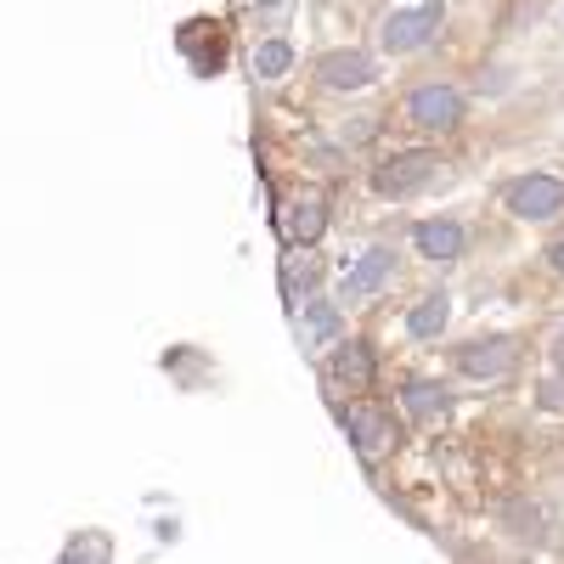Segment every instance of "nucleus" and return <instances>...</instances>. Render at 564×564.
<instances>
[{
    "instance_id": "nucleus-12",
    "label": "nucleus",
    "mask_w": 564,
    "mask_h": 564,
    "mask_svg": "<svg viewBox=\"0 0 564 564\" xmlns=\"http://www.w3.org/2000/svg\"><path fill=\"white\" fill-rule=\"evenodd\" d=\"M339 339V305L334 300H311L305 305V345L322 350V345H334Z\"/></svg>"
},
{
    "instance_id": "nucleus-7",
    "label": "nucleus",
    "mask_w": 564,
    "mask_h": 564,
    "mask_svg": "<svg viewBox=\"0 0 564 564\" xmlns=\"http://www.w3.org/2000/svg\"><path fill=\"white\" fill-rule=\"evenodd\" d=\"M372 57L367 52H327L322 57V85L327 90H361V85H372Z\"/></svg>"
},
{
    "instance_id": "nucleus-9",
    "label": "nucleus",
    "mask_w": 564,
    "mask_h": 564,
    "mask_svg": "<svg viewBox=\"0 0 564 564\" xmlns=\"http://www.w3.org/2000/svg\"><path fill=\"white\" fill-rule=\"evenodd\" d=\"M412 243H417L423 260H457V254L468 249V238H463L457 220H423V226L412 231Z\"/></svg>"
},
{
    "instance_id": "nucleus-20",
    "label": "nucleus",
    "mask_w": 564,
    "mask_h": 564,
    "mask_svg": "<svg viewBox=\"0 0 564 564\" xmlns=\"http://www.w3.org/2000/svg\"><path fill=\"white\" fill-rule=\"evenodd\" d=\"M553 356H558V367H564V327H558V334H553Z\"/></svg>"
},
{
    "instance_id": "nucleus-8",
    "label": "nucleus",
    "mask_w": 564,
    "mask_h": 564,
    "mask_svg": "<svg viewBox=\"0 0 564 564\" xmlns=\"http://www.w3.org/2000/svg\"><path fill=\"white\" fill-rule=\"evenodd\" d=\"M390 271H395V254H390V249H367V254H361V260L345 271L339 294H345V300H367V294L379 289V282H384Z\"/></svg>"
},
{
    "instance_id": "nucleus-3",
    "label": "nucleus",
    "mask_w": 564,
    "mask_h": 564,
    "mask_svg": "<svg viewBox=\"0 0 564 564\" xmlns=\"http://www.w3.org/2000/svg\"><path fill=\"white\" fill-rule=\"evenodd\" d=\"M508 209L520 220H553L564 209V181L558 175H520L508 186Z\"/></svg>"
},
{
    "instance_id": "nucleus-1",
    "label": "nucleus",
    "mask_w": 564,
    "mask_h": 564,
    "mask_svg": "<svg viewBox=\"0 0 564 564\" xmlns=\"http://www.w3.org/2000/svg\"><path fill=\"white\" fill-rule=\"evenodd\" d=\"M339 423L350 430V441H356V452H361L367 463H379V457L395 446V423H390V412H384L379 401H350V406L339 412Z\"/></svg>"
},
{
    "instance_id": "nucleus-17",
    "label": "nucleus",
    "mask_w": 564,
    "mask_h": 564,
    "mask_svg": "<svg viewBox=\"0 0 564 564\" xmlns=\"http://www.w3.org/2000/svg\"><path fill=\"white\" fill-rule=\"evenodd\" d=\"M508 531H513V536H525V542H536V536H542V525H536V508H531V502L508 508Z\"/></svg>"
},
{
    "instance_id": "nucleus-16",
    "label": "nucleus",
    "mask_w": 564,
    "mask_h": 564,
    "mask_svg": "<svg viewBox=\"0 0 564 564\" xmlns=\"http://www.w3.org/2000/svg\"><path fill=\"white\" fill-rule=\"evenodd\" d=\"M63 564H108V536H79L63 553Z\"/></svg>"
},
{
    "instance_id": "nucleus-19",
    "label": "nucleus",
    "mask_w": 564,
    "mask_h": 564,
    "mask_svg": "<svg viewBox=\"0 0 564 564\" xmlns=\"http://www.w3.org/2000/svg\"><path fill=\"white\" fill-rule=\"evenodd\" d=\"M542 406H564V390H558V379H553V384H542Z\"/></svg>"
},
{
    "instance_id": "nucleus-6",
    "label": "nucleus",
    "mask_w": 564,
    "mask_h": 564,
    "mask_svg": "<svg viewBox=\"0 0 564 564\" xmlns=\"http://www.w3.org/2000/svg\"><path fill=\"white\" fill-rule=\"evenodd\" d=\"M406 113L423 124V130H457L463 119V97L452 85H417L412 97H406Z\"/></svg>"
},
{
    "instance_id": "nucleus-21",
    "label": "nucleus",
    "mask_w": 564,
    "mask_h": 564,
    "mask_svg": "<svg viewBox=\"0 0 564 564\" xmlns=\"http://www.w3.org/2000/svg\"><path fill=\"white\" fill-rule=\"evenodd\" d=\"M553 265H558V271H564V243H553Z\"/></svg>"
},
{
    "instance_id": "nucleus-13",
    "label": "nucleus",
    "mask_w": 564,
    "mask_h": 564,
    "mask_svg": "<svg viewBox=\"0 0 564 564\" xmlns=\"http://www.w3.org/2000/svg\"><path fill=\"white\" fill-rule=\"evenodd\" d=\"M446 294H430V300H423V305H412V316H406V334L412 339H435L441 334V327H446Z\"/></svg>"
},
{
    "instance_id": "nucleus-10",
    "label": "nucleus",
    "mask_w": 564,
    "mask_h": 564,
    "mask_svg": "<svg viewBox=\"0 0 564 564\" xmlns=\"http://www.w3.org/2000/svg\"><path fill=\"white\" fill-rule=\"evenodd\" d=\"M322 231H327V198H322V193L294 198V215H289V238H294V249H311Z\"/></svg>"
},
{
    "instance_id": "nucleus-15",
    "label": "nucleus",
    "mask_w": 564,
    "mask_h": 564,
    "mask_svg": "<svg viewBox=\"0 0 564 564\" xmlns=\"http://www.w3.org/2000/svg\"><path fill=\"white\" fill-rule=\"evenodd\" d=\"M289 68H294V45L289 40H265L260 52H254V74L260 79H282Z\"/></svg>"
},
{
    "instance_id": "nucleus-14",
    "label": "nucleus",
    "mask_w": 564,
    "mask_h": 564,
    "mask_svg": "<svg viewBox=\"0 0 564 564\" xmlns=\"http://www.w3.org/2000/svg\"><path fill=\"white\" fill-rule=\"evenodd\" d=\"M401 406L417 417V423H430L435 412H446V395L435 390V384H423V379H412V384H401Z\"/></svg>"
},
{
    "instance_id": "nucleus-4",
    "label": "nucleus",
    "mask_w": 564,
    "mask_h": 564,
    "mask_svg": "<svg viewBox=\"0 0 564 564\" xmlns=\"http://www.w3.org/2000/svg\"><path fill=\"white\" fill-rule=\"evenodd\" d=\"M457 367L468 372V379H480V384H497V379H508V372L520 367V339H508V334L480 339V345H468L457 356Z\"/></svg>"
},
{
    "instance_id": "nucleus-18",
    "label": "nucleus",
    "mask_w": 564,
    "mask_h": 564,
    "mask_svg": "<svg viewBox=\"0 0 564 564\" xmlns=\"http://www.w3.org/2000/svg\"><path fill=\"white\" fill-rule=\"evenodd\" d=\"M311 282H316V260L289 265V300H305V294H311Z\"/></svg>"
},
{
    "instance_id": "nucleus-5",
    "label": "nucleus",
    "mask_w": 564,
    "mask_h": 564,
    "mask_svg": "<svg viewBox=\"0 0 564 564\" xmlns=\"http://www.w3.org/2000/svg\"><path fill=\"white\" fill-rule=\"evenodd\" d=\"M441 18H446L441 0H423V7H412V12H395L384 23V52H417V45H430Z\"/></svg>"
},
{
    "instance_id": "nucleus-22",
    "label": "nucleus",
    "mask_w": 564,
    "mask_h": 564,
    "mask_svg": "<svg viewBox=\"0 0 564 564\" xmlns=\"http://www.w3.org/2000/svg\"><path fill=\"white\" fill-rule=\"evenodd\" d=\"M260 7H282V0H260Z\"/></svg>"
},
{
    "instance_id": "nucleus-11",
    "label": "nucleus",
    "mask_w": 564,
    "mask_h": 564,
    "mask_svg": "<svg viewBox=\"0 0 564 564\" xmlns=\"http://www.w3.org/2000/svg\"><path fill=\"white\" fill-rule=\"evenodd\" d=\"M372 372H379V356H372V345H367V339H345L339 356H334V379L361 390V384H372Z\"/></svg>"
},
{
    "instance_id": "nucleus-2",
    "label": "nucleus",
    "mask_w": 564,
    "mask_h": 564,
    "mask_svg": "<svg viewBox=\"0 0 564 564\" xmlns=\"http://www.w3.org/2000/svg\"><path fill=\"white\" fill-rule=\"evenodd\" d=\"M435 175V153H395L372 170V193L379 198H412L417 186H430Z\"/></svg>"
}]
</instances>
